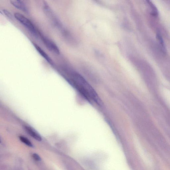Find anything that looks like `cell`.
<instances>
[{
	"mask_svg": "<svg viewBox=\"0 0 170 170\" xmlns=\"http://www.w3.org/2000/svg\"><path fill=\"white\" fill-rule=\"evenodd\" d=\"M156 38L158 40L159 42L160 43V44L162 48H163V50H164L165 49L164 42L162 37L160 34L159 33H157V34Z\"/></svg>",
	"mask_w": 170,
	"mask_h": 170,
	"instance_id": "obj_10",
	"label": "cell"
},
{
	"mask_svg": "<svg viewBox=\"0 0 170 170\" xmlns=\"http://www.w3.org/2000/svg\"><path fill=\"white\" fill-rule=\"evenodd\" d=\"M43 8L45 14L52 24L59 29H63L61 22L50 6L46 3H44Z\"/></svg>",
	"mask_w": 170,
	"mask_h": 170,
	"instance_id": "obj_2",
	"label": "cell"
},
{
	"mask_svg": "<svg viewBox=\"0 0 170 170\" xmlns=\"http://www.w3.org/2000/svg\"><path fill=\"white\" fill-rule=\"evenodd\" d=\"M2 11L5 14V15L8 18L10 19H13V16L11 14V13L8 10L6 9H3Z\"/></svg>",
	"mask_w": 170,
	"mask_h": 170,
	"instance_id": "obj_11",
	"label": "cell"
},
{
	"mask_svg": "<svg viewBox=\"0 0 170 170\" xmlns=\"http://www.w3.org/2000/svg\"><path fill=\"white\" fill-rule=\"evenodd\" d=\"M1 140L0 138V143H1Z\"/></svg>",
	"mask_w": 170,
	"mask_h": 170,
	"instance_id": "obj_13",
	"label": "cell"
},
{
	"mask_svg": "<svg viewBox=\"0 0 170 170\" xmlns=\"http://www.w3.org/2000/svg\"><path fill=\"white\" fill-rule=\"evenodd\" d=\"M33 45L34 46L36 50L40 54L41 56L49 64H50L52 65H54V62H53L51 58L38 45H37L36 44L34 43Z\"/></svg>",
	"mask_w": 170,
	"mask_h": 170,
	"instance_id": "obj_6",
	"label": "cell"
},
{
	"mask_svg": "<svg viewBox=\"0 0 170 170\" xmlns=\"http://www.w3.org/2000/svg\"><path fill=\"white\" fill-rule=\"evenodd\" d=\"M41 38L43 42L49 50L57 54H60L59 49L52 41L44 36H42Z\"/></svg>",
	"mask_w": 170,
	"mask_h": 170,
	"instance_id": "obj_4",
	"label": "cell"
},
{
	"mask_svg": "<svg viewBox=\"0 0 170 170\" xmlns=\"http://www.w3.org/2000/svg\"><path fill=\"white\" fill-rule=\"evenodd\" d=\"M19 138L21 141L25 144L27 146H28L32 148L33 147L32 144L30 141L27 138L25 137H24L22 136H20L19 137Z\"/></svg>",
	"mask_w": 170,
	"mask_h": 170,
	"instance_id": "obj_9",
	"label": "cell"
},
{
	"mask_svg": "<svg viewBox=\"0 0 170 170\" xmlns=\"http://www.w3.org/2000/svg\"><path fill=\"white\" fill-rule=\"evenodd\" d=\"M71 80L74 86L86 99L92 100L99 105H101V100L96 91L81 75L76 72H72Z\"/></svg>",
	"mask_w": 170,
	"mask_h": 170,
	"instance_id": "obj_1",
	"label": "cell"
},
{
	"mask_svg": "<svg viewBox=\"0 0 170 170\" xmlns=\"http://www.w3.org/2000/svg\"><path fill=\"white\" fill-rule=\"evenodd\" d=\"M33 158L35 160L37 161H40L41 159L39 156L36 153H34L32 155Z\"/></svg>",
	"mask_w": 170,
	"mask_h": 170,
	"instance_id": "obj_12",
	"label": "cell"
},
{
	"mask_svg": "<svg viewBox=\"0 0 170 170\" xmlns=\"http://www.w3.org/2000/svg\"><path fill=\"white\" fill-rule=\"evenodd\" d=\"M14 16L22 24L28 29L31 34L36 37L39 36V33L33 24L29 19L20 13H15Z\"/></svg>",
	"mask_w": 170,
	"mask_h": 170,
	"instance_id": "obj_3",
	"label": "cell"
},
{
	"mask_svg": "<svg viewBox=\"0 0 170 170\" xmlns=\"http://www.w3.org/2000/svg\"><path fill=\"white\" fill-rule=\"evenodd\" d=\"M10 2L11 4L16 8L25 12L28 13V12L26 5L23 1L20 0H12L10 1Z\"/></svg>",
	"mask_w": 170,
	"mask_h": 170,
	"instance_id": "obj_5",
	"label": "cell"
},
{
	"mask_svg": "<svg viewBox=\"0 0 170 170\" xmlns=\"http://www.w3.org/2000/svg\"><path fill=\"white\" fill-rule=\"evenodd\" d=\"M25 129L29 135L35 139L39 141H41L42 140V137L32 127L30 126H26L25 127Z\"/></svg>",
	"mask_w": 170,
	"mask_h": 170,
	"instance_id": "obj_7",
	"label": "cell"
},
{
	"mask_svg": "<svg viewBox=\"0 0 170 170\" xmlns=\"http://www.w3.org/2000/svg\"><path fill=\"white\" fill-rule=\"evenodd\" d=\"M146 1L150 8L151 14L154 16L157 17L159 15L158 10L154 4L150 0H146Z\"/></svg>",
	"mask_w": 170,
	"mask_h": 170,
	"instance_id": "obj_8",
	"label": "cell"
},
{
	"mask_svg": "<svg viewBox=\"0 0 170 170\" xmlns=\"http://www.w3.org/2000/svg\"><path fill=\"white\" fill-rule=\"evenodd\" d=\"M0 13H1V12L0 11Z\"/></svg>",
	"mask_w": 170,
	"mask_h": 170,
	"instance_id": "obj_14",
	"label": "cell"
}]
</instances>
